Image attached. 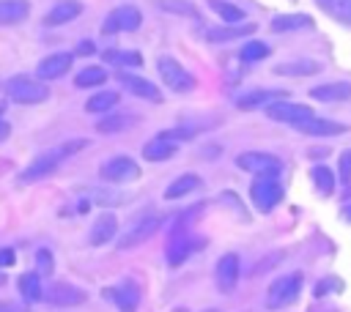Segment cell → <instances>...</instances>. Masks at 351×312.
<instances>
[{"mask_svg":"<svg viewBox=\"0 0 351 312\" xmlns=\"http://www.w3.org/2000/svg\"><path fill=\"white\" fill-rule=\"evenodd\" d=\"M250 197L258 211H274V205L282 200V183L277 181V172H261L250 186Z\"/></svg>","mask_w":351,"mask_h":312,"instance_id":"6da1fadb","label":"cell"},{"mask_svg":"<svg viewBox=\"0 0 351 312\" xmlns=\"http://www.w3.org/2000/svg\"><path fill=\"white\" fill-rule=\"evenodd\" d=\"M299 290H302V274H285L280 279H274L269 285V293H266V307L269 309H282L288 304H293L299 298Z\"/></svg>","mask_w":351,"mask_h":312,"instance_id":"7a4b0ae2","label":"cell"},{"mask_svg":"<svg viewBox=\"0 0 351 312\" xmlns=\"http://www.w3.org/2000/svg\"><path fill=\"white\" fill-rule=\"evenodd\" d=\"M156 68H159V77L165 79V85L170 88V90H176V93H189V90H195L197 88V79L176 60V57H159L156 60Z\"/></svg>","mask_w":351,"mask_h":312,"instance_id":"3957f363","label":"cell"},{"mask_svg":"<svg viewBox=\"0 0 351 312\" xmlns=\"http://www.w3.org/2000/svg\"><path fill=\"white\" fill-rule=\"evenodd\" d=\"M5 93L16 104H41L49 96L47 85L38 82V79H33V77H14V79H8Z\"/></svg>","mask_w":351,"mask_h":312,"instance_id":"277c9868","label":"cell"},{"mask_svg":"<svg viewBox=\"0 0 351 312\" xmlns=\"http://www.w3.org/2000/svg\"><path fill=\"white\" fill-rule=\"evenodd\" d=\"M41 298L52 307H80L88 301V293L77 285H69V282H52L44 287Z\"/></svg>","mask_w":351,"mask_h":312,"instance_id":"5b68a950","label":"cell"},{"mask_svg":"<svg viewBox=\"0 0 351 312\" xmlns=\"http://www.w3.org/2000/svg\"><path fill=\"white\" fill-rule=\"evenodd\" d=\"M143 25V14L134 5H118L104 16L101 30L104 33H132Z\"/></svg>","mask_w":351,"mask_h":312,"instance_id":"8992f818","label":"cell"},{"mask_svg":"<svg viewBox=\"0 0 351 312\" xmlns=\"http://www.w3.org/2000/svg\"><path fill=\"white\" fill-rule=\"evenodd\" d=\"M99 175L107 183H126V181H137L140 178V167L129 156H115V159H110V161H104L99 167Z\"/></svg>","mask_w":351,"mask_h":312,"instance_id":"52a82bcc","label":"cell"},{"mask_svg":"<svg viewBox=\"0 0 351 312\" xmlns=\"http://www.w3.org/2000/svg\"><path fill=\"white\" fill-rule=\"evenodd\" d=\"M159 224H162V216H156V213H148V216L132 222V227L118 238V246H121V249H132V246L145 244V241L159 230Z\"/></svg>","mask_w":351,"mask_h":312,"instance_id":"ba28073f","label":"cell"},{"mask_svg":"<svg viewBox=\"0 0 351 312\" xmlns=\"http://www.w3.org/2000/svg\"><path fill=\"white\" fill-rule=\"evenodd\" d=\"M266 115H269L271 120H280V123H288V126H296V123H302V120H307V118H313L315 112H313L310 107H304V104H288V101H271V104L266 107Z\"/></svg>","mask_w":351,"mask_h":312,"instance_id":"9c48e42d","label":"cell"},{"mask_svg":"<svg viewBox=\"0 0 351 312\" xmlns=\"http://www.w3.org/2000/svg\"><path fill=\"white\" fill-rule=\"evenodd\" d=\"M60 159H63V153L60 151H47V153H38L22 172H19V181H38V178H44V175H49V172H55V167L60 164Z\"/></svg>","mask_w":351,"mask_h":312,"instance_id":"30bf717a","label":"cell"},{"mask_svg":"<svg viewBox=\"0 0 351 312\" xmlns=\"http://www.w3.org/2000/svg\"><path fill=\"white\" fill-rule=\"evenodd\" d=\"M236 164L241 170H247V172H255V175H261V172H277L280 170V159L274 153H263V151H247V153H241L236 159Z\"/></svg>","mask_w":351,"mask_h":312,"instance_id":"8fae6325","label":"cell"},{"mask_svg":"<svg viewBox=\"0 0 351 312\" xmlns=\"http://www.w3.org/2000/svg\"><path fill=\"white\" fill-rule=\"evenodd\" d=\"M214 279H217V287L222 293H233L236 282H239V257L233 252L222 255L217 260V271H214Z\"/></svg>","mask_w":351,"mask_h":312,"instance_id":"7c38bea8","label":"cell"},{"mask_svg":"<svg viewBox=\"0 0 351 312\" xmlns=\"http://www.w3.org/2000/svg\"><path fill=\"white\" fill-rule=\"evenodd\" d=\"M293 129H299L302 134H310V137H335V134L348 131V126H346V123L326 120V118H318V115H313V118H307V120L296 123Z\"/></svg>","mask_w":351,"mask_h":312,"instance_id":"4fadbf2b","label":"cell"},{"mask_svg":"<svg viewBox=\"0 0 351 312\" xmlns=\"http://www.w3.org/2000/svg\"><path fill=\"white\" fill-rule=\"evenodd\" d=\"M69 66H71V55L69 52H55V55H47V57L38 60L36 74L41 79H58V77H63L69 71Z\"/></svg>","mask_w":351,"mask_h":312,"instance_id":"5bb4252c","label":"cell"},{"mask_svg":"<svg viewBox=\"0 0 351 312\" xmlns=\"http://www.w3.org/2000/svg\"><path fill=\"white\" fill-rule=\"evenodd\" d=\"M118 79H121V85L129 88L134 96H140V99H145V101H156V104L162 101V93H159V88H156L154 82H148V79H143V77H137V74H126V71H121Z\"/></svg>","mask_w":351,"mask_h":312,"instance_id":"9a60e30c","label":"cell"},{"mask_svg":"<svg viewBox=\"0 0 351 312\" xmlns=\"http://www.w3.org/2000/svg\"><path fill=\"white\" fill-rule=\"evenodd\" d=\"M115 235H118V219H115L112 213L96 216V222L90 224V233H88V238H90L93 246H104V244H110Z\"/></svg>","mask_w":351,"mask_h":312,"instance_id":"2e32d148","label":"cell"},{"mask_svg":"<svg viewBox=\"0 0 351 312\" xmlns=\"http://www.w3.org/2000/svg\"><path fill=\"white\" fill-rule=\"evenodd\" d=\"M176 151H178V142L165 137V134H159V137H154V140H148L143 145V156L148 161H167V159L176 156Z\"/></svg>","mask_w":351,"mask_h":312,"instance_id":"e0dca14e","label":"cell"},{"mask_svg":"<svg viewBox=\"0 0 351 312\" xmlns=\"http://www.w3.org/2000/svg\"><path fill=\"white\" fill-rule=\"evenodd\" d=\"M80 11H82V3H77V0H60V3H55V5L49 8V14L44 16V25H47V27L66 25V22H71L74 16H80Z\"/></svg>","mask_w":351,"mask_h":312,"instance_id":"ac0fdd59","label":"cell"},{"mask_svg":"<svg viewBox=\"0 0 351 312\" xmlns=\"http://www.w3.org/2000/svg\"><path fill=\"white\" fill-rule=\"evenodd\" d=\"M104 296H107V298H112V301H115V307H118L121 312H134V309H137V304H140V290H137L134 285L107 287V290H104Z\"/></svg>","mask_w":351,"mask_h":312,"instance_id":"d6986e66","label":"cell"},{"mask_svg":"<svg viewBox=\"0 0 351 312\" xmlns=\"http://www.w3.org/2000/svg\"><path fill=\"white\" fill-rule=\"evenodd\" d=\"M315 101H348L351 99V82H326L310 90Z\"/></svg>","mask_w":351,"mask_h":312,"instance_id":"ffe728a7","label":"cell"},{"mask_svg":"<svg viewBox=\"0 0 351 312\" xmlns=\"http://www.w3.org/2000/svg\"><path fill=\"white\" fill-rule=\"evenodd\" d=\"M285 90H250L244 96H239L236 107L239 109H258V107H269L274 99H282Z\"/></svg>","mask_w":351,"mask_h":312,"instance_id":"44dd1931","label":"cell"},{"mask_svg":"<svg viewBox=\"0 0 351 312\" xmlns=\"http://www.w3.org/2000/svg\"><path fill=\"white\" fill-rule=\"evenodd\" d=\"M30 3L27 0H0V25H16L27 19Z\"/></svg>","mask_w":351,"mask_h":312,"instance_id":"7402d4cb","label":"cell"},{"mask_svg":"<svg viewBox=\"0 0 351 312\" xmlns=\"http://www.w3.org/2000/svg\"><path fill=\"white\" fill-rule=\"evenodd\" d=\"M313 19L307 14H280L271 19V30L274 33H288V30H302V27H310Z\"/></svg>","mask_w":351,"mask_h":312,"instance_id":"603a6c76","label":"cell"},{"mask_svg":"<svg viewBox=\"0 0 351 312\" xmlns=\"http://www.w3.org/2000/svg\"><path fill=\"white\" fill-rule=\"evenodd\" d=\"M16 285H19L22 298H27V301H41L44 282H41V274H38V271H27V274H22Z\"/></svg>","mask_w":351,"mask_h":312,"instance_id":"cb8c5ba5","label":"cell"},{"mask_svg":"<svg viewBox=\"0 0 351 312\" xmlns=\"http://www.w3.org/2000/svg\"><path fill=\"white\" fill-rule=\"evenodd\" d=\"M252 30H255V25H228V27H211V30L206 33V38H208L211 44H217V41H230V38L250 36Z\"/></svg>","mask_w":351,"mask_h":312,"instance_id":"d4e9b609","label":"cell"},{"mask_svg":"<svg viewBox=\"0 0 351 312\" xmlns=\"http://www.w3.org/2000/svg\"><path fill=\"white\" fill-rule=\"evenodd\" d=\"M197 186H200V178H197V175H192V172H186V175L176 178V181L165 189V200H178V197H184V194L195 192Z\"/></svg>","mask_w":351,"mask_h":312,"instance_id":"484cf974","label":"cell"},{"mask_svg":"<svg viewBox=\"0 0 351 312\" xmlns=\"http://www.w3.org/2000/svg\"><path fill=\"white\" fill-rule=\"evenodd\" d=\"M118 101H121V96L115 90H99L85 101V112H110Z\"/></svg>","mask_w":351,"mask_h":312,"instance_id":"4316f807","label":"cell"},{"mask_svg":"<svg viewBox=\"0 0 351 312\" xmlns=\"http://www.w3.org/2000/svg\"><path fill=\"white\" fill-rule=\"evenodd\" d=\"M132 123H137V118H132V115H118V112H110V118H101V120L96 123V129H99L101 134H118V131L129 129Z\"/></svg>","mask_w":351,"mask_h":312,"instance_id":"83f0119b","label":"cell"},{"mask_svg":"<svg viewBox=\"0 0 351 312\" xmlns=\"http://www.w3.org/2000/svg\"><path fill=\"white\" fill-rule=\"evenodd\" d=\"M321 66L315 63V60H296V63H280L274 71L277 74H282V77H310V74H315Z\"/></svg>","mask_w":351,"mask_h":312,"instance_id":"f1b7e54d","label":"cell"},{"mask_svg":"<svg viewBox=\"0 0 351 312\" xmlns=\"http://www.w3.org/2000/svg\"><path fill=\"white\" fill-rule=\"evenodd\" d=\"M104 82H107V71L101 66H88L74 77L77 88H96V85H104Z\"/></svg>","mask_w":351,"mask_h":312,"instance_id":"f546056e","label":"cell"},{"mask_svg":"<svg viewBox=\"0 0 351 312\" xmlns=\"http://www.w3.org/2000/svg\"><path fill=\"white\" fill-rule=\"evenodd\" d=\"M208 8H211L214 14H219V19H225L228 25L244 19V11H241L239 5H233V3H225V0H208Z\"/></svg>","mask_w":351,"mask_h":312,"instance_id":"4dcf8cb0","label":"cell"},{"mask_svg":"<svg viewBox=\"0 0 351 312\" xmlns=\"http://www.w3.org/2000/svg\"><path fill=\"white\" fill-rule=\"evenodd\" d=\"M189 252H192V241H189V238H184V235H173L170 249H167V260H170V265L184 263Z\"/></svg>","mask_w":351,"mask_h":312,"instance_id":"1f68e13d","label":"cell"},{"mask_svg":"<svg viewBox=\"0 0 351 312\" xmlns=\"http://www.w3.org/2000/svg\"><path fill=\"white\" fill-rule=\"evenodd\" d=\"M313 183H315V189L324 194V197H329L332 194V189H335V178H332V172L321 164V167H313Z\"/></svg>","mask_w":351,"mask_h":312,"instance_id":"d6a6232c","label":"cell"},{"mask_svg":"<svg viewBox=\"0 0 351 312\" xmlns=\"http://www.w3.org/2000/svg\"><path fill=\"white\" fill-rule=\"evenodd\" d=\"M156 5L167 14H178V16H195L197 8L189 0H156Z\"/></svg>","mask_w":351,"mask_h":312,"instance_id":"836d02e7","label":"cell"},{"mask_svg":"<svg viewBox=\"0 0 351 312\" xmlns=\"http://www.w3.org/2000/svg\"><path fill=\"white\" fill-rule=\"evenodd\" d=\"M266 55H269V44H263V41H247V44L241 47V60H244V63L263 60Z\"/></svg>","mask_w":351,"mask_h":312,"instance_id":"e575fe53","label":"cell"},{"mask_svg":"<svg viewBox=\"0 0 351 312\" xmlns=\"http://www.w3.org/2000/svg\"><path fill=\"white\" fill-rule=\"evenodd\" d=\"M36 265H38V274L49 276L52 274V252L49 249H38L36 252Z\"/></svg>","mask_w":351,"mask_h":312,"instance_id":"d590c367","label":"cell"},{"mask_svg":"<svg viewBox=\"0 0 351 312\" xmlns=\"http://www.w3.org/2000/svg\"><path fill=\"white\" fill-rule=\"evenodd\" d=\"M107 60H115V63H126V66H140V55L137 52H104Z\"/></svg>","mask_w":351,"mask_h":312,"instance_id":"8d00e7d4","label":"cell"},{"mask_svg":"<svg viewBox=\"0 0 351 312\" xmlns=\"http://www.w3.org/2000/svg\"><path fill=\"white\" fill-rule=\"evenodd\" d=\"M340 181H343V183L351 181V153H343V156H340Z\"/></svg>","mask_w":351,"mask_h":312,"instance_id":"74e56055","label":"cell"},{"mask_svg":"<svg viewBox=\"0 0 351 312\" xmlns=\"http://www.w3.org/2000/svg\"><path fill=\"white\" fill-rule=\"evenodd\" d=\"M85 145H88V142H85V140H74V142H66V145H60V148H58V151H60V153H63V156H71V153H74V151H80V148H85Z\"/></svg>","mask_w":351,"mask_h":312,"instance_id":"f35d334b","label":"cell"},{"mask_svg":"<svg viewBox=\"0 0 351 312\" xmlns=\"http://www.w3.org/2000/svg\"><path fill=\"white\" fill-rule=\"evenodd\" d=\"M0 265H3V268H5V265H14V249H8V246L0 249Z\"/></svg>","mask_w":351,"mask_h":312,"instance_id":"ab89813d","label":"cell"},{"mask_svg":"<svg viewBox=\"0 0 351 312\" xmlns=\"http://www.w3.org/2000/svg\"><path fill=\"white\" fill-rule=\"evenodd\" d=\"M0 312H25V307H19L16 301H0Z\"/></svg>","mask_w":351,"mask_h":312,"instance_id":"60d3db41","label":"cell"},{"mask_svg":"<svg viewBox=\"0 0 351 312\" xmlns=\"http://www.w3.org/2000/svg\"><path fill=\"white\" fill-rule=\"evenodd\" d=\"M77 52H80V55H90V52H96V47H93L90 41H82V44L77 47Z\"/></svg>","mask_w":351,"mask_h":312,"instance_id":"b9f144b4","label":"cell"},{"mask_svg":"<svg viewBox=\"0 0 351 312\" xmlns=\"http://www.w3.org/2000/svg\"><path fill=\"white\" fill-rule=\"evenodd\" d=\"M8 134H11V126H8L5 120H0V142H3V140H5Z\"/></svg>","mask_w":351,"mask_h":312,"instance_id":"7bdbcfd3","label":"cell"},{"mask_svg":"<svg viewBox=\"0 0 351 312\" xmlns=\"http://www.w3.org/2000/svg\"><path fill=\"white\" fill-rule=\"evenodd\" d=\"M343 213H346V219L351 222V205H346V208H343Z\"/></svg>","mask_w":351,"mask_h":312,"instance_id":"ee69618b","label":"cell"},{"mask_svg":"<svg viewBox=\"0 0 351 312\" xmlns=\"http://www.w3.org/2000/svg\"><path fill=\"white\" fill-rule=\"evenodd\" d=\"M3 285H5V274L0 271V287H3Z\"/></svg>","mask_w":351,"mask_h":312,"instance_id":"f6af8a7d","label":"cell"},{"mask_svg":"<svg viewBox=\"0 0 351 312\" xmlns=\"http://www.w3.org/2000/svg\"><path fill=\"white\" fill-rule=\"evenodd\" d=\"M203 312H219V309H203Z\"/></svg>","mask_w":351,"mask_h":312,"instance_id":"bcb514c9","label":"cell"}]
</instances>
